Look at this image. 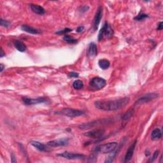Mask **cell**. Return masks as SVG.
<instances>
[{
  "label": "cell",
  "instance_id": "obj_6",
  "mask_svg": "<svg viewBox=\"0 0 163 163\" xmlns=\"http://www.w3.org/2000/svg\"><path fill=\"white\" fill-rule=\"evenodd\" d=\"M109 122H111L110 120V119H101V120H98V121H93V122H90L87 123H85L80 126H78V128L81 129H91L92 128L96 127L98 125H101L103 124H106Z\"/></svg>",
  "mask_w": 163,
  "mask_h": 163
},
{
  "label": "cell",
  "instance_id": "obj_21",
  "mask_svg": "<svg viewBox=\"0 0 163 163\" xmlns=\"http://www.w3.org/2000/svg\"><path fill=\"white\" fill-rule=\"evenodd\" d=\"M134 112H135V110L133 108L129 110L126 112L124 114V115L122 116V119L123 120V121H127V120L130 119L132 116L133 115Z\"/></svg>",
  "mask_w": 163,
  "mask_h": 163
},
{
  "label": "cell",
  "instance_id": "obj_25",
  "mask_svg": "<svg viewBox=\"0 0 163 163\" xmlns=\"http://www.w3.org/2000/svg\"><path fill=\"white\" fill-rule=\"evenodd\" d=\"M72 31V29L69 28H65L62 30H60L57 32H55V34L57 35H65L66 33H68L69 32H71Z\"/></svg>",
  "mask_w": 163,
  "mask_h": 163
},
{
  "label": "cell",
  "instance_id": "obj_15",
  "mask_svg": "<svg viewBox=\"0 0 163 163\" xmlns=\"http://www.w3.org/2000/svg\"><path fill=\"white\" fill-rule=\"evenodd\" d=\"M87 52L89 56H91V57H95V56L98 54L97 45H96L94 43H91L89 45Z\"/></svg>",
  "mask_w": 163,
  "mask_h": 163
},
{
  "label": "cell",
  "instance_id": "obj_1",
  "mask_svg": "<svg viewBox=\"0 0 163 163\" xmlns=\"http://www.w3.org/2000/svg\"><path fill=\"white\" fill-rule=\"evenodd\" d=\"M129 101V98L124 97L113 100L98 101L94 103V105L97 108L103 111H115L124 108Z\"/></svg>",
  "mask_w": 163,
  "mask_h": 163
},
{
  "label": "cell",
  "instance_id": "obj_29",
  "mask_svg": "<svg viewBox=\"0 0 163 163\" xmlns=\"http://www.w3.org/2000/svg\"><path fill=\"white\" fill-rule=\"evenodd\" d=\"M89 7L88 6H83L82 7H80V12L82 13H84L85 12H87L89 10Z\"/></svg>",
  "mask_w": 163,
  "mask_h": 163
},
{
  "label": "cell",
  "instance_id": "obj_4",
  "mask_svg": "<svg viewBox=\"0 0 163 163\" xmlns=\"http://www.w3.org/2000/svg\"><path fill=\"white\" fill-rule=\"evenodd\" d=\"M55 114L58 115H62L65 116H67L69 117H76L79 116L84 115L85 114V112L79 110H75L72 108H64L61 110V111L56 112Z\"/></svg>",
  "mask_w": 163,
  "mask_h": 163
},
{
  "label": "cell",
  "instance_id": "obj_27",
  "mask_svg": "<svg viewBox=\"0 0 163 163\" xmlns=\"http://www.w3.org/2000/svg\"><path fill=\"white\" fill-rule=\"evenodd\" d=\"M159 153V151H155L154 153V154H153V156L152 157V158L151 159V161H150V162H154L155 160V159L158 157Z\"/></svg>",
  "mask_w": 163,
  "mask_h": 163
},
{
  "label": "cell",
  "instance_id": "obj_7",
  "mask_svg": "<svg viewBox=\"0 0 163 163\" xmlns=\"http://www.w3.org/2000/svg\"><path fill=\"white\" fill-rule=\"evenodd\" d=\"M22 101L24 104L27 105H34L41 103H45L49 101V99L45 97H38L37 98H28L24 97L22 98Z\"/></svg>",
  "mask_w": 163,
  "mask_h": 163
},
{
  "label": "cell",
  "instance_id": "obj_30",
  "mask_svg": "<svg viewBox=\"0 0 163 163\" xmlns=\"http://www.w3.org/2000/svg\"><path fill=\"white\" fill-rule=\"evenodd\" d=\"M84 26H79V27H78L77 29H76V32L82 33L83 31H84Z\"/></svg>",
  "mask_w": 163,
  "mask_h": 163
},
{
  "label": "cell",
  "instance_id": "obj_24",
  "mask_svg": "<svg viewBox=\"0 0 163 163\" xmlns=\"http://www.w3.org/2000/svg\"><path fill=\"white\" fill-rule=\"evenodd\" d=\"M147 17H148V15L145 14H139L138 15L136 16V17H135V20L137 21H143V20H144Z\"/></svg>",
  "mask_w": 163,
  "mask_h": 163
},
{
  "label": "cell",
  "instance_id": "obj_26",
  "mask_svg": "<svg viewBox=\"0 0 163 163\" xmlns=\"http://www.w3.org/2000/svg\"><path fill=\"white\" fill-rule=\"evenodd\" d=\"M0 24L3 27L5 28H8L10 26V22L8 21H5V20H3V19H1L0 20Z\"/></svg>",
  "mask_w": 163,
  "mask_h": 163
},
{
  "label": "cell",
  "instance_id": "obj_20",
  "mask_svg": "<svg viewBox=\"0 0 163 163\" xmlns=\"http://www.w3.org/2000/svg\"><path fill=\"white\" fill-rule=\"evenodd\" d=\"M151 137L152 139H160L162 137V132L160 129L158 128L155 129L153 130L151 134Z\"/></svg>",
  "mask_w": 163,
  "mask_h": 163
},
{
  "label": "cell",
  "instance_id": "obj_34",
  "mask_svg": "<svg viewBox=\"0 0 163 163\" xmlns=\"http://www.w3.org/2000/svg\"><path fill=\"white\" fill-rule=\"evenodd\" d=\"M1 66H0V67H1V71L2 72L3 71V69H4V65H3V64H1V65H0Z\"/></svg>",
  "mask_w": 163,
  "mask_h": 163
},
{
  "label": "cell",
  "instance_id": "obj_23",
  "mask_svg": "<svg viewBox=\"0 0 163 163\" xmlns=\"http://www.w3.org/2000/svg\"><path fill=\"white\" fill-rule=\"evenodd\" d=\"M73 87L76 90H80L84 87V84H83V82L80 80H76L73 84Z\"/></svg>",
  "mask_w": 163,
  "mask_h": 163
},
{
  "label": "cell",
  "instance_id": "obj_31",
  "mask_svg": "<svg viewBox=\"0 0 163 163\" xmlns=\"http://www.w3.org/2000/svg\"><path fill=\"white\" fill-rule=\"evenodd\" d=\"M162 29H163V22H159V24L157 28V30H162Z\"/></svg>",
  "mask_w": 163,
  "mask_h": 163
},
{
  "label": "cell",
  "instance_id": "obj_22",
  "mask_svg": "<svg viewBox=\"0 0 163 163\" xmlns=\"http://www.w3.org/2000/svg\"><path fill=\"white\" fill-rule=\"evenodd\" d=\"M63 40L68 43V44H76V43H77L78 42V40L76 39H75L74 38L71 37V36H70L69 35H66L63 37Z\"/></svg>",
  "mask_w": 163,
  "mask_h": 163
},
{
  "label": "cell",
  "instance_id": "obj_18",
  "mask_svg": "<svg viewBox=\"0 0 163 163\" xmlns=\"http://www.w3.org/2000/svg\"><path fill=\"white\" fill-rule=\"evenodd\" d=\"M14 45L15 47L18 50L19 52H24L26 51V46L24 43H22V42L19 40H15L14 42Z\"/></svg>",
  "mask_w": 163,
  "mask_h": 163
},
{
  "label": "cell",
  "instance_id": "obj_11",
  "mask_svg": "<svg viewBox=\"0 0 163 163\" xmlns=\"http://www.w3.org/2000/svg\"><path fill=\"white\" fill-rule=\"evenodd\" d=\"M69 142L68 138H62L55 139L51 141H49L47 143V145L51 147H62V146H65L68 145Z\"/></svg>",
  "mask_w": 163,
  "mask_h": 163
},
{
  "label": "cell",
  "instance_id": "obj_10",
  "mask_svg": "<svg viewBox=\"0 0 163 163\" xmlns=\"http://www.w3.org/2000/svg\"><path fill=\"white\" fill-rule=\"evenodd\" d=\"M105 131L103 129H94V130L88 131L85 132L84 134L85 136H87L89 138H92L94 139H98L101 138L103 136L105 135Z\"/></svg>",
  "mask_w": 163,
  "mask_h": 163
},
{
  "label": "cell",
  "instance_id": "obj_33",
  "mask_svg": "<svg viewBox=\"0 0 163 163\" xmlns=\"http://www.w3.org/2000/svg\"><path fill=\"white\" fill-rule=\"evenodd\" d=\"M4 56H5V53L4 52V51H3V49L1 48V58L4 57Z\"/></svg>",
  "mask_w": 163,
  "mask_h": 163
},
{
  "label": "cell",
  "instance_id": "obj_3",
  "mask_svg": "<svg viewBox=\"0 0 163 163\" xmlns=\"http://www.w3.org/2000/svg\"><path fill=\"white\" fill-rule=\"evenodd\" d=\"M113 35H114V30L107 22H105L99 33L98 40L101 41L104 39L110 38L112 37Z\"/></svg>",
  "mask_w": 163,
  "mask_h": 163
},
{
  "label": "cell",
  "instance_id": "obj_13",
  "mask_svg": "<svg viewBox=\"0 0 163 163\" xmlns=\"http://www.w3.org/2000/svg\"><path fill=\"white\" fill-rule=\"evenodd\" d=\"M136 145V140H135L133 143H132L131 145L128 149L127 152H126V154L125 157H124V162H129V161L131 160L132 155H133V154H134L135 150Z\"/></svg>",
  "mask_w": 163,
  "mask_h": 163
},
{
  "label": "cell",
  "instance_id": "obj_16",
  "mask_svg": "<svg viewBox=\"0 0 163 163\" xmlns=\"http://www.w3.org/2000/svg\"><path fill=\"white\" fill-rule=\"evenodd\" d=\"M30 7H31L32 11L36 14L43 15L45 14V10L41 6L35 4H31L30 5Z\"/></svg>",
  "mask_w": 163,
  "mask_h": 163
},
{
  "label": "cell",
  "instance_id": "obj_17",
  "mask_svg": "<svg viewBox=\"0 0 163 163\" xmlns=\"http://www.w3.org/2000/svg\"><path fill=\"white\" fill-rule=\"evenodd\" d=\"M31 144L33 146V147H35L36 149H38V151L41 152L46 151V149H47V148H46V147L44 144H43L42 143L37 141H31Z\"/></svg>",
  "mask_w": 163,
  "mask_h": 163
},
{
  "label": "cell",
  "instance_id": "obj_5",
  "mask_svg": "<svg viewBox=\"0 0 163 163\" xmlns=\"http://www.w3.org/2000/svg\"><path fill=\"white\" fill-rule=\"evenodd\" d=\"M90 87L94 90H100L104 88L106 85V82L105 79L101 77H96L93 78L91 82H90Z\"/></svg>",
  "mask_w": 163,
  "mask_h": 163
},
{
  "label": "cell",
  "instance_id": "obj_12",
  "mask_svg": "<svg viewBox=\"0 0 163 163\" xmlns=\"http://www.w3.org/2000/svg\"><path fill=\"white\" fill-rule=\"evenodd\" d=\"M103 16V8L102 6H99L98 8L97 12L96 13V15L94 19V24H93V28H94V31L98 29V26L100 23L101 19Z\"/></svg>",
  "mask_w": 163,
  "mask_h": 163
},
{
  "label": "cell",
  "instance_id": "obj_9",
  "mask_svg": "<svg viewBox=\"0 0 163 163\" xmlns=\"http://www.w3.org/2000/svg\"><path fill=\"white\" fill-rule=\"evenodd\" d=\"M58 156L59 157H64L67 159H71V160H76V159H84L85 156L82 154H75L69 152H65L58 154Z\"/></svg>",
  "mask_w": 163,
  "mask_h": 163
},
{
  "label": "cell",
  "instance_id": "obj_2",
  "mask_svg": "<svg viewBox=\"0 0 163 163\" xmlns=\"http://www.w3.org/2000/svg\"><path fill=\"white\" fill-rule=\"evenodd\" d=\"M118 146V144L115 141L109 142L107 144H105L101 145L98 146L94 149L96 152L102 153V154H109L115 151Z\"/></svg>",
  "mask_w": 163,
  "mask_h": 163
},
{
  "label": "cell",
  "instance_id": "obj_8",
  "mask_svg": "<svg viewBox=\"0 0 163 163\" xmlns=\"http://www.w3.org/2000/svg\"><path fill=\"white\" fill-rule=\"evenodd\" d=\"M159 97V94L156 93H148V94H145L141 96L140 98H139L136 102V105H141L152 101V99H154Z\"/></svg>",
  "mask_w": 163,
  "mask_h": 163
},
{
  "label": "cell",
  "instance_id": "obj_19",
  "mask_svg": "<svg viewBox=\"0 0 163 163\" xmlns=\"http://www.w3.org/2000/svg\"><path fill=\"white\" fill-rule=\"evenodd\" d=\"M99 66L102 69H106L110 67V62L107 59H100L99 61L98 62Z\"/></svg>",
  "mask_w": 163,
  "mask_h": 163
},
{
  "label": "cell",
  "instance_id": "obj_14",
  "mask_svg": "<svg viewBox=\"0 0 163 163\" xmlns=\"http://www.w3.org/2000/svg\"><path fill=\"white\" fill-rule=\"evenodd\" d=\"M21 29L22 31L33 35H38L41 33L40 31H39V30L33 27H31V26H29L28 25H22L21 26Z\"/></svg>",
  "mask_w": 163,
  "mask_h": 163
},
{
  "label": "cell",
  "instance_id": "obj_32",
  "mask_svg": "<svg viewBox=\"0 0 163 163\" xmlns=\"http://www.w3.org/2000/svg\"><path fill=\"white\" fill-rule=\"evenodd\" d=\"M11 161H12V162H17V161H16V158H15V156L14 155V154H12V156H11Z\"/></svg>",
  "mask_w": 163,
  "mask_h": 163
},
{
  "label": "cell",
  "instance_id": "obj_28",
  "mask_svg": "<svg viewBox=\"0 0 163 163\" xmlns=\"http://www.w3.org/2000/svg\"><path fill=\"white\" fill-rule=\"evenodd\" d=\"M78 74L76 72H70L68 74V77L69 78H77L78 77Z\"/></svg>",
  "mask_w": 163,
  "mask_h": 163
}]
</instances>
